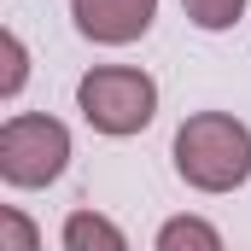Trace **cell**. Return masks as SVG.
I'll list each match as a JSON object with an SVG mask.
<instances>
[{
  "mask_svg": "<svg viewBox=\"0 0 251 251\" xmlns=\"http://www.w3.org/2000/svg\"><path fill=\"white\" fill-rule=\"evenodd\" d=\"M170 158L193 193H234L251 181V128L234 111H193L176 128Z\"/></svg>",
  "mask_w": 251,
  "mask_h": 251,
  "instance_id": "1",
  "label": "cell"
},
{
  "mask_svg": "<svg viewBox=\"0 0 251 251\" xmlns=\"http://www.w3.org/2000/svg\"><path fill=\"white\" fill-rule=\"evenodd\" d=\"M76 111L88 117L94 134L128 140L158 117V82L134 64H100L76 82Z\"/></svg>",
  "mask_w": 251,
  "mask_h": 251,
  "instance_id": "2",
  "label": "cell"
},
{
  "mask_svg": "<svg viewBox=\"0 0 251 251\" xmlns=\"http://www.w3.org/2000/svg\"><path fill=\"white\" fill-rule=\"evenodd\" d=\"M70 164V128L47 111H18L0 123V181L6 187H53Z\"/></svg>",
  "mask_w": 251,
  "mask_h": 251,
  "instance_id": "3",
  "label": "cell"
},
{
  "mask_svg": "<svg viewBox=\"0 0 251 251\" xmlns=\"http://www.w3.org/2000/svg\"><path fill=\"white\" fill-rule=\"evenodd\" d=\"M70 18L94 47H128L152 29L158 0H70Z\"/></svg>",
  "mask_w": 251,
  "mask_h": 251,
  "instance_id": "4",
  "label": "cell"
},
{
  "mask_svg": "<svg viewBox=\"0 0 251 251\" xmlns=\"http://www.w3.org/2000/svg\"><path fill=\"white\" fill-rule=\"evenodd\" d=\"M59 240H64V251H128L123 228H117L105 210H70Z\"/></svg>",
  "mask_w": 251,
  "mask_h": 251,
  "instance_id": "5",
  "label": "cell"
},
{
  "mask_svg": "<svg viewBox=\"0 0 251 251\" xmlns=\"http://www.w3.org/2000/svg\"><path fill=\"white\" fill-rule=\"evenodd\" d=\"M152 251H222V234H216V222H204V216H170V222L158 228Z\"/></svg>",
  "mask_w": 251,
  "mask_h": 251,
  "instance_id": "6",
  "label": "cell"
},
{
  "mask_svg": "<svg viewBox=\"0 0 251 251\" xmlns=\"http://www.w3.org/2000/svg\"><path fill=\"white\" fill-rule=\"evenodd\" d=\"M181 12H187V24H199L204 35H222V29L240 24L246 0H181Z\"/></svg>",
  "mask_w": 251,
  "mask_h": 251,
  "instance_id": "7",
  "label": "cell"
},
{
  "mask_svg": "<svg viewBox=\"0 0 251 251\" xmlns=\"http://www.w3.org/2000/svg\"><path fill=\"white\" fill-rule=\"evenodd\" d=\"M0 53H6V76H0V100H18L24 82H29V53H24V35L6 29L0 35Z\"/></svg>",
  "mask_w": 251,
  "mask_h": 251,
  "instance_id": "8",
  "label": "cell"
},
{
  "mask_svg": "<svg viewBox=\"0 0 251 251\" xmlns=\"http://www.w3.org/2000/svg\"><path fill=\"white\" fill-rule=\"evenodd\" d=\"M0 251H41L35 222H29L18 204H6V210H0Z\"/></svg>",
  "mask_w": 251,
  "mask_h": 251,
  "instance_id": "9",
  "label": "cell"
}]
</instances>
